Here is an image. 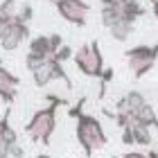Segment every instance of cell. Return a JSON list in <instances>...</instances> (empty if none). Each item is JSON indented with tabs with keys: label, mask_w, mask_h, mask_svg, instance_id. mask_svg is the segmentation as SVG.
Returning a JSON list of instances; mask_svg holds the SVG:
<instances>
[{
	"label": "cell",
	"mask_w": 158,
	"mask_h": 158,
	"mask_svg": "<svg viewBox=\"0 0 158 158\" xmlns=\"http://www.w3.org/2000/svg\"><path fill=\"white\" fill-rule=\"evenodd\" d=\"M75 133H77V142L81 145L84 154L88 156V158L95 154L97 149L106 147V142H109L102 122H99L97 118L88 115V113L77 115V129H75Z\"/></svg>",
	"instance_id": "6da1fadb"
},
{
	"label": "cell",
	"mask_w": 158,
	"mask_h": 158,
	"mask_svg": "<svg viewBox=\"0 0 158 158\" xmlns=\"http://www.w3.org/2000/svg\"><path fill=\"white\" fill-rule=\"evenodd\" d=\"M56 109H59V106H54V104L45 106V109H39L32 115V120L25 124V133L30 135L34 142L50 145L52 133L56 129Z\"/></svg>",
	"instance_id": "7a4b0ae2"
},
{
	"label": "cell",
	"mask_w": 158,
	"mask_h": 158,
	"mask_svg": "<svg viewBox=\"0 0 158 158\" xmlns=\"http://www.w3.org/2000/svg\"><path fill=\"white\" fill-rule=\"evenodd\" d=\"M73 59H75V66L79 68L81 75L99 79V75H102V70H104V56L99 52L97 41H90V43H86V45H81L77 52H73Z\"/></svg>",
	"instance_id": "3957f363"
},
{
	"label": "cell",
	"mask_w": 158,
	"mask_h": 158,
	"mask_svg": "<svg viewBox=\"0 0 158 158\" xmlns=\"http://www.w3.org/2000/svg\"><path fill=\"white\" fill-rule=\"evenodd\" d=\"M127 63H129V70L133 73L135 79L145 77L149 70L156 66L158 61V43L156 45H135V48H129L127 52Z\"/></svg>",
	"instance_id": "277c9868"
},
{
	"label": "cell",
	"mask_w": 158,
	"mask_h": 158,
	"mask_svg": "<svg viewBox=\"0 0 158 158\" xmlns=\"http://www.w3.org/2000/svg\"><path fill=\"white\" fill-rule=\"evenodd\" d=\"M32 79H34V84H36L39 88H45L54 79H61L68 88H73V81H70V77L66 75V70H63V63L52 59V56H48L45 61H41L39 66L32 70Z\"/></svg>",
	"instance_id": "5b68a950"
},
{
	"label": "cell",
	"mask_w": 158,
	"mask_h": 158,
	"mask_svg": "<svg viewBox=\"0 0 158 158\" xmlns=\"http://www.w3.org/2000/svg\"><path fill=\"white\" fill-rule=\"evenodd\" d=\"M54 7H56V11H59V16L70 25L84 27L88 23L90 5L86 2V0H54Z\"/></svg>",
	"instance_id": "8992f818"
},
{
	"label": "cell",
	"mask_w": 158,
	"mask_h": 158,
	"mask_svg": "<svg viewBox=\"0 0 158 158\" xmlns=\"http://www.w3.org/2000/svg\"><path fill=\"white\" fill-rule=\"evenodd\" d=\"M27 36H30V25L25 23H18L16 18L11 20V25L7 27V32L0 36V45H2V50H7V52H11V50L20 48V43H23Z\"/></svg>",
	"instance_id": "52a82bcc"
},
{
	"label": "cell",
	"mask_w": 158,
	"mask_h": 158,
	"mask_svg": "<svg viewBox=\"0 0 158 158\" xmlns=\"http://www.w3.org/2000/svg\"><path fill=\"white\" fill-rule=\"evenodd\" d=\"M18 84L20 79L9 73L5 66H0V99H2L5 104H14V99L18 95Z\"/></svg>",
	"instance_id": "ba28073f"
},
{
	"label": "cell",
	"mask_w": 158,
	"mask_h": 158,
	"mask_svg": "<svg viewBox=\"0 0 158 158\" xmlns=\"http://www.w3.org/2000/svg\"><path fill=\"white\" fill-rule=\"evenodd\" d=\"M156 120H158V113L149 102H145L138 111H133V122L135 124H142V127L152 129V127H156Z\"/></svg>",
	"instance_id": "9c48e42d"
},
{
	"label": "cell",
	"mask_w": 158,
	"mask_h": 158,
	"mask_svg": "<svg viewBox=\"0 0 158 158\" xmlns=\"http://www.w3.org/2000/svg\"><path fill=\"white\" fill-rule=\"evenodd\" d=\"M30 54L39 56V59H48L52 56V48H50V36L48 34H39L30 41Z\"/></svg>",
	"instance_id": "30bf717a"
},
{
	"label": "cell",
	"mask_w": 158,
	"mask_h": 158,
	"mask_svg": "<svg viewBox=\"0 0 158 158\" xmlns=\"http://www.w3.org/2000/svg\"><path fill=\"white\" fill-rule=\"evenodd\" d=\"M120 11H122V20H129V23H135L140 16H145V7L138 0H124V2H120Z\"/></svg>",
	"instance_id": "8fae6325"
},
{
	"label": "cell",
	"mask_w": 158,
	"mask_h": 158,
	"mask_svg": "<svg viewBox=\"0 0 158 158\" xmlns=\"http://www.w3.org/2000/svg\"><path fill=\"white\" fill-rule=\"evenodd\" d=\"M102 25L109 30L111 25H115L118 20H122V11H120V5H109V7H102Z\"/></svg>",
	"instance_id": "7c38bea8"
},
{
	"label": "cell",
	"mask_w": 158,
	"mask_h": 158,
	"mask_svg": "<svg viewBox=\"0 0 158 158\" xmlns=\"http://www.w3.org/2000/svg\"><path fill=\"white\" fill-rule=\"evenodd\" d=\"M109 32H111V36L115 41H127L131 36V32H133V23H129V20H118L115 25L109 27Z\"/></svg>",
	"instance_id": "4fadbf2b"
},
{
	"label": "cell",
	"mask_w": 158,
	"mask_h": 158,
	"mask_svg": "<svg viewBox=\"0 0 158 158\" xmlns=\"http://www.w3.org/2000/svg\"><path fill=\"white\" fill-rule=\"evenodd\" d=\"M131 133H133V145H140V147H149L152 145V131L142 124H131Z\"/></svg>",
	"instance_id": "5bb4252c"
},
{
	"label": "cell",
	"mask_w": 158,
	"mask_h": 158,
	"mask_svg": "<svg viewBox=\"0 0 158 158\" xmlns=\"http://www.w3.org/2000/svg\"><path fill=\"white\" fill-rule=\"evenodd\" d=\"M14 18H16L18 23L30 25V20L34 18V7H32L30 2H23V5H20L18 9H16V16H14Z\"/></svg>",
	"instance_id": "9a60e30c"
},
{
	"label": "cell",
	"mask_w": 158,
	"mask_h": 158,
	"mask_svg": "<svg viewBox=\"0 0 158 158\" xmlns=\"http://www.w3.org/2000/svg\"><path fill=\"white\" fill-rule=\"evenodd\" d=\"M16 9H18L16 0H2V2H0V14H2V16L14 18V16H16Z\"/></svg>",
	"instance_id": "2e32d148"
},
{
	"label": "cell",
	"mask_w": 158,
	"mask_h": 158,
	"mask_svg": "<svg viewBox=\"0 0 158 158\" xmlns=\"http://www.w3.org/2000/svg\"><path fill=\"white\" fill-rule=\"evenodd\" d=\"M52 59L61 61V63H63V61H68V59H73V48H70V45H61V48L52 54Z\"/></svg>",
	"instance_id": "e0dca14e"
},
{
	"label": "cell",
	"mask_w": 158,
	"mask_h": 158,
	"mask_svg": "<svg viewBox=\"0 0 158 158\" xmlns=\"http://www.w3.org/2000/svg\"><path fill=\"white\" fill-rule=\"evenodd\" d=\"M50 36V48H52V54L63 45V39H61V34H48Z\"/></svg>",
	"instance_id": "ac0fdd59"
},
{
	"label": "cell",
	"mask_w": 158,
	"mask_h": 158,
	"mask_svg": "<svg viewBox=\"0 0 158 158\" xmlns=\"http://www.w3.org/2000/svg\"><path fill=\"white\" fill-rule=\"evenodd\" d=\"M84 104H86V97H81V99H79V102L73 106V109L68 111V115H70V118H77V115H81V113H84Z\"/></svg>",
	"instance_id": "d6986e66"
},
{
	"label": "cell",
	"mask_w": 158,
	"mask_h": 158,
	"mask_svg": "<svg viewBox=\"0 0 158 158\" xmlns=\"http://www.w3.org/2000/svg\"><path fill=\"white\" fill-rule=\"evenodd\" d=\"M25 156V149L18 145V142H14V145H9V158H23Z\"/></svg>",
	"instance_id": "ffe728a7"
},
{
	"label": "cell",
	"mask_w": 158,
	"mask_h": 158,
	"mask_svg": "<svg viewBox=\"0 0 158 158\" xmlns=\"http://www.w3.org/2000/svg\"><path fill=\"white\" fill-rule=\"evenodd\" d=\"M45 99H48L50 104H54V106H66V104H68L63 97H56V95H52V93H48V95H45Z\"/></svg>",
	"instance_id": "44dd1931"
},
{
	"label": "cell",
	"mask_w": 158,
	"mask_h": 158,
	"mask_svg": "<svg viewBox=\"0 0 158 158\" xmlns=\"http://www.w3.org/2000/svg\"><path fill=\"white\" fill-rule=\"evenodd\" d=\"M122 142H124V145H133V133H131V127H124V129H122Z\"/></svg>",
	"instance_id": "7402d4cb"
},
{
	"label": "cell",
	"mask_w": 158,
	"mask_h": 158,
	"mask_svg": "<svg viewBox=\"0 0 158 158\" xmlns=\"http://www.w3.org/2000/svg\"><path fill=\"white\" fill-rule=\"evenodd\" d=\"M11 20H14V18H9V16H2V14H0V36H2V34L7 32V27L11 25Z\"/></svg>",
	"instance_id": "603a6c76"
},
{
	"label": "cell",
	"mask_w": 158,
	"mask_h": 158,
	"mask_svg": "<svg viewBox=\"0 0 158 158\" xmlns=\"http://www.w3.org/2000/svg\"><path fill=\"white\" fill-rule=\"evenodd\" d=\"M113 158H147V154H140V152H127V154L113 156Z\"/></svg>",
	"instance_id": "cb8c5ba5"
},
{
	"label": "cell",
	"mask_w": 158,
	"mask_h": 158,
	"mask_svg": "<svg viewBox=\"0 0 158 158\" xmlns=\"http://www.w3.org/2000/svg\"><path fill=\"white\" fill-rule=\"evenodd\" d=\"M0 158H9V145L0 140Z\"/></svg>",
	"instance_id": "d4e9b609"
},
{
	"label": "cell",
	"mask_w": 158,
	"mask_h": 158,
	"mask_svg": "<svg viewBox=\"0 0 158 158\" xmlns=\"http://www.w3.org/2000/svg\"><path fill=\"white\" fill-rule=\"evenodd\" d=\"M7 120H9V109H7V113H5L2 118H0V140H2V127H5V122H7Z\"/></svg>",
	"instance_id": "484cf974"
},
{
	"label": "cell",
	"mask_w": 158,
	"mask_h": 158,
	"mask_svg": "<svg viewBox=\"0 0 158 158\" xmlns=\"http://www.w3.org/2000/svg\"><path fill=\"white\" fill-rule=\"evenodd\" d=\"M109 5H120V0H102V7H109Z\"/></svg>",
	"instance_id": "4316f807"
},
{
	"label": "cell",
	"mask_w": 158,
	"mask_h": 158,
	"mask_svg": "<svg viewBox=\"0 0 158 158\" xmlns=\"http://www.w3.org/2000/svg\"><path fill=\"white\" fill-rule=\"evenodd\" d=\"M152 5H154V16H156V20H158V0H152Z\"/></svg>",
	"instance_id": "83f0119b"
},
{
	"label": "cell",
	"mask_w": 158,
	"mask_h": 158,
	"mask_svg": "<svg viewBox=\"0 0 158 158\" xmlns=\"http://www.w3.org/2000/svg\"><path fill=\"white\" fill-rule=\"evenodd\" d=\"M147 158H158V154H156V152H149V154H147Z\"/></svg>",
	"instance_id": "f1b7e54d"
},
{
	"label": "cell",
	"mask_w": 158,
	"mask_h": 158,
	"mask_svg": "<svg viewBox=\"0 0 158 158\" xmlns=\"http://www.w3.org/2000/svg\"><path fill=\"white\" fill-rule=\"evenodd\" d=\"M36 158H50V156H45V154H39V156H36Z\"/></svg>",
	"instance_id": "f546056e"
},
{
	"label": "cell",
	"mask_w": 158,
	"mask_h": 158,
	"mask_svg": "<svg viewBox=\"0 0 158 158\" xmlns=\"http://www.w3.org/2000/svg\"><path fill=\"white\" fill-rule=\"evenodd\" d=\"M156 129H158V120H156Z\"/></svg>",
	"instance_id": "4dcf8cb0"
},
{
	"label": "cell",
	"mask_w": 158,
	"mask_h": 158,
	"mask_svg": "<svg viewBox=\"0 0 158 158\" xmlns=\"http://www.w3.org/2000/svg\"><path fill=\"white\" fill-rule=\"evenodd\" d=\"M0 66H2V59H0Z\"/></svg>",
	"instance_id": "1f68e13d"
},
{
	"label": "cell",
	"mask_w": 158,
	"mask_h": 158,
	"mask_svg": "<svg viewBox=\"0 0 158 158\" xmlns=\"http://www.w3.org/2000/svg\"><path fill=\"white\" fill-rule=\"evenodd\" d=\"M120 2H124V0H120Z\"/></svg>",
	"instance_id": "d6a6232c"
}]
</instances>
